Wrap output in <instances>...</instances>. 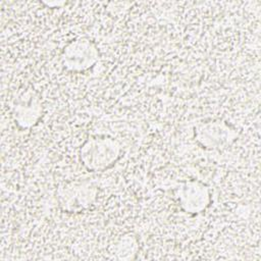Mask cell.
<instances>
[{"label": "cell", "instance_id": "obj_1", "mask_svg": "<svg viewBox=\"0 0 261 261\" xmlns=\"http://www.w3.org/2000/svg\"><path fill=\"white\" fill-rule=\"evenodd\" d=\"M121 154V144L108 136L88 138L79 151L82 165L91 172H101L112 167L119 160Z\"/></svg>", "mask_w": 261, "mask_h": 261}, {"label": "cell", "instance_id": "obj_2", "mask_svg": "<svg viewBox=\"0 0 261 261\" xmlns=\"http://www.w3.org/2000/svg\"><path fill=\"white\" fill-rule=\"evenodd\" d=\"M98 185L94 180L70 181L61 185L56 192L59 207L67 213H79L89 209L96 202Z\"/></svg>", "mask_w": 261, "mask_h": 261}, {"label": "cell", "instance_id": "obj_3", "mask_svg": "<svg viewBox=\"0 0 261 261\" xmlns=\"http://www.w3.org/2000/svg\"><path fill=\"white\" fill-rule=\"evenodd\" d=\"M99 57L98 46L87 37L68 42L60 55L63 67L71 72H83L92 68L99 61Z\"/></svg>", "mask_w": 261, "mask_h": 261}, {"label": "cell", "instance_id": "obj_4", "mask_svg": "<svg viewBox=\"0 0 261 261\" xmlns=\"http://www.w3.org/2000/svg\"><path fill=\"white\" fill-rule=\"evenodd\" d=\"M11 115L21 128L37 125L43 115V104L39 93L31 87L18 90L11 101Z\"/></svg>", "mask_w": 261, "mask_h": 261}, {"label": "cell", "instance_id": "obj_5", "mask_svg": "<svg viewBox=\"0 0 261 261\" xmlns=\"http://www.w3.org/2000/svg\"><path fill=\"white\" fill-rule=\"evenodd\" d=\"M195 137L203 147L221 150L236 141L238 133L224 121L211 120L199 123L195 128Z\"/></svg>", "mask_w": 261, "mask_h": 261}, {"label": "cell", "instance_id": "obj_6", "mask_svg": "<svg viewBox=\"0 0 261 261\" xmlns=\"http://www.w3.org/2000/svg\"><path fill=\"white\" fill-rule=\"evenodd\" d=\"M176 197L181 210L188 214L203 212L211 202L209 188L198 180L182 182L177 188Z\"/></svg>", "mask_w": 261, "mask_h": 261}, {"label": "cell", "instance_id": "obj_7", "mask_svg": "<svg viewBox=\"0 0 261 261\" xmlns=\"http://www.w3.org/2000/svg\"><path fill=\"white\" fill-rule=\"evenodd\" d=\"M139 250V242L137 238L128 232L123 234L114 246L113 254H115V257L117 259L122 260H128L134 259L137 252Z\"/></svg>", "mask_w": 261, "mask_h": 261}]
</instances>
